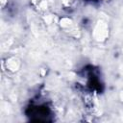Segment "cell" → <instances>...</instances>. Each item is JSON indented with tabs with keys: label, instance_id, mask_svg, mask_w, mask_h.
<instances>
[{
	"label": "cell",
	"instance_id": "cell-1",
	"mask_svg": "<svg viewBox=\"0 0 123 123\" xmlns=\"http://www.w3.org/2000/svg\"><path fill=\"white\" fill-rule=\"evenodd\" d=\"M51 110L45 106V105H38V106H33L31 108L30 112L28 113V116H32L33 117L37 116L36 120L37 121H40V120H44V121H48L49 117L51 116Z\"/></svg>",
	"mask_w": 123,
	"mask_h": 123
},
{
	"label": "cell",
	"instance_id": "cell-2",
	"mask_svg": "<svg viewBox=\"0 0 123 123\" xmlns=\"http://www.w3.org/2000/svg\"><path fill=\"white\" fill-rule=\"evenodd\" d=\"M86 1H91V2H94V1H96V0H86Z\"/></svg>",
	"mask_w": 123,
	"mask_h": 123
}]
</instances>
